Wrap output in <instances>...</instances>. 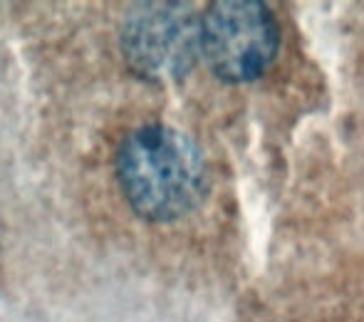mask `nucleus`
I'll list each match as a JSON object with an SVG mask.
<instances>
[{
	"instance_id": "nucleus-3",
	"label": "nucleus",
	"mask_w": 364,
	"mask_h": 322,
	"mask_svg": "<svg viewBox=\"0 0 364 322\" xmlns=\"http://www.w3.org/2000/svg\"><path fill=\"white\" fill-rule=\"evenodd\" d=\"M198 23L186 3L136 5L122 28V50L132 68L144 77L173 80L196 63Z\"/></svg>"
},
{
	"instance_id": "nucleus-2",
	"label": "nucleus",
	"mask_w": 364,
	"mask_h": 322,
	"mask_svg": "<svg viewBox=\"0 0 364 322\" xmlns=\"http://www.w3.org/2000/svg\"><path fill=\"white\" fill-rule=\"evenodd\" d=\"M280 33L268 5L258 0L213 3L198 23V48L220 80L248 82L268 70Z\"/></svg>"
},
{
	"instance_id": "nucleus-1",
	"label": "nucleus",
	"mask_w": 364,
	"mask_h": 322,
	"mask_svg": "<svg viewBox=\"0 0 364 322\" xmlns=\"http://www.w3.org/2000/svg\"><path fill=\"white\" fill-rule=\"evenodd\" d=\"M117 176L129 206L146 221H176L206 193V163L193 139L166 124L132 132L119 146Z\"/></svg>"
}]
</instances>
